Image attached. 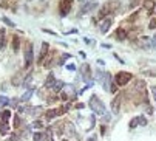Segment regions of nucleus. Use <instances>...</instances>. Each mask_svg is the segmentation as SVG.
Returning a JSON list of instances; mask_svg holds the SVG:
<instances>
[{
  "label": "nucleus",
  "instance_id": "4",
  "mask_svg": "<svg viewBox=\"0 0 156 141\" xmlns=\"http://www.w3.org/2000/svg\"><path fill=\"white\" fill-rule=\"evenodd\" d=\"M118 5H119V2H108V3H107V5H104V8L101 10L99 17H101V19H104V17L108 16L111 11H114V8H118Z\"/></svg>",
  "mask_w": 156,
  "mask_h": 141
},
{
  "label": "nucleus",
  "instance_id": "16",
  "mask_svg": "<svg viewBox=\"0 0 156 141\" xmlns=\"http://www.w3.org/2000/svg\"><path fill=\"white\" fill-rule=\"evenodd\" d=\"M19 48H20V40H19L17 36H14V37H12V50L17 53V51H19Z\"/></svg>",
  "mask_w": 156,
  "mask_h": 141
},
{
  "label": "nucleus",
  "instance_id": "40",
  "mask_svg": "<svg viewBox=\"0 0 156 141\" xmlns=\"http://www.w3.org/2000/svg\"><path fill=\"white\" fill-rule=\"evenodd\" d=\"M153 98H155V101H156V90H153Z\"/></svg>",
  "mask_w": 156,
  "mask_h": 141
},
{
  "label": "nucleus",
  "instance_id": "29",
  "mask_svg": "<svg viewBox=\"0 0 156 141\" xmlns=\"http://www.w3.org/2000/svg\"><path fill=\"white\" fill-rule=\"evenodd\" d=\"M12 84H14V85H20V84H22V81H20V76H19V75H16V76H14V79H12Z\"/></svg>",
  "mask_w": 156,
  "mask_h": 141
},
{
  "label": "nucleus",
  "instance_id": "32",
  "mask_svg": "<svg viewBox=\"0 0 156 141\" xmlns=\"http://www.w3.org/2000/svg\"><path fill=\"white\" fill-rule=\"evenodd\" d=\"M31 81H33V76L29 75V76H26V78H25V82H23V84H25V85H28V84L31 82Z\"/></svg>",
  "mask_w": 156,
  "mask_h": 141
},
{
  "label": "nucleus",
  "instance_id": "7",
  "mask_svg": "<svg viewBox=\"0 0 156 141\" xmlns=\"http://www.w3.org/2000/svg\"><path fill=\"white\" fill-rule=\"evenodd\" d=\"M79 70H81V75H82L83 81H87V79L91 78V68H90L88 64H83V65H81V67H79Z\"/></svg>",
  "mask_w": 156,
  "mask_h": 141
},
{
  "label": "nucleus",
  "instance_id": "3",
  "mask_svg": "<svg viewBox=\"0 0 156 141\" xmlns=\"http://www.w3.org/2000/svg\"><path fill=\"white\" fill-rule=\"evenodd\" d=\"M33 64V45L29 42H26L25 47V68H29Z\"/></svg>",
  "mask_w": 156,
  "mask_h": 141
},
{
  "label": "nucleus",
  "instance_id": "28",
  "mask_svg": "<svg viewBox=\"0 0 156 141\" xmlns=\"http://www.w3.org/2000/svg\"><path fill=\"white\" fill-rule=\"evenodd\" d=\"M47 140L48 141H53V129H47Z\"/></svg>",
  "mask_w": 156,
  "mask_h": 141
},
{
  "label": "nucleus",
  "instance_id": "39",
  "mask_svg": "<svg viewBox=\"0 0 156 141\" xmlns=\"http://www.w3.org/2000/svg\"><path fill=\"white\" fill-rule=\"evenodd\" d=\"M88 141H96V136H91V138H88Z\"/></svg>",
  "mask_w": 156,
  "mask_h": 141
},
{
  "label": "nucleus",
  "instance_id": "26",
  "mask_svg": "<svg viewBox=\"0 0 156 141\" xmlns=\"http://www.w3.org/2000/svg\"><path fill=\"white\" fill-rule=\"evenodd\" d=\"M11 101H10V98H6V96H0V104L2 106H8Z\"/></svg>",
  "mask_w": 156,
  "mask_h": 141
},
{
  "label": "nucleus",
  "instance_id": "41",
  "mask_svg": "<svg viewBox=\"0 0 156 141\" xmlns=\"http://www.w3.org/2000/svg\"><path fill=\"white\" fill-rule=\"evenodd\" d=\"M81 2H85V0H81Z\"/></svg>",
  "mask_w": 156,
  "mask_h": 141
},
{
  "label": "nucleus",
  "instance_id": "15",
  "mask_svg": "<svg viewBox=\"0 0 156 141\" xmlns=\"http://www.w3.org/2000/svg\"><path fill=\"white\" fill-rule=\"evenodd\" d=\"M64 87H65V84L62 82V81H56L54 85H53V92H60Z\"/></svg>",
  "mask_w": 156,
  "mask_h": 141
},
{
  "label": "nucleus",
  "instance_id": "31",
  "mask_svg": "<svg viewBox=\"0 0 156 141\" xmlns=\"http://www.w3.org/2000/svg\"><path fill=\"white\" fill-rule=\"evenodd\" d=\"M85 44H87V45H90V47H94V40H93V39L90 40V39H87V37H85Z\"/></svg>",
  "mask_w": 156,
  "mask_h": 141
},
{
  "label": "nucleus",
  "instance_id": "21",
  "mask_svg": "<svg viewBox=\"0 0 156 141\" xmlns=\"http://www.w3.org/2000/svg\"><path fill=\"white\" fill-rule=\"evenodd\" d=\"M139 124V116H136V118H133V120L130 121V124H128V127L130 129H136V126Z\"/></svg>",
  "mask_w": 156,
  "mask_h": 141
},
{
  "label": "nucleus",
  "instance_id": "35",
  "mask_svg": "<svg viewBox=\"0 0 156 141\" xmlns=\"http://www.w3.org/2000/svg\"><path fill=\"white\" fill-rule=\"evenodd\" d=\"M43 33H47V34H51V36H56V33L54 31H51V30H42Z\"/></svg>",
  "mask_w": 156,
  "mask_h": 141
},
{
  "label": "nucleus",
  "instance_id": "10",
  "mask_svg": "<svg viewBox=\"0 0 156 141\" xmlns=\"http://www.w3.org/2000/svg\"><path fill=\"white\" fill-rule=\"evenodd\" d=\"M139 45L142 48H151V37H145V36H142L139 39Z\"/></svg>",
  "mask_w": 156,
  "mask_h": 141
},
{
  "label": "nucleus",
  "instance_id": "5",
  "mask_svg": "<svg viewBox=\"0 0 156 141\" xmlns=\"http://www.w3.org/2000/svg\"><path fill=\"white\" fill-rule=\"evenodd\" d=\"M111 25H113V20H111L110 17H108V19H104L101 22V25H99V31L102 34H107V33H108V30L111 28Z\"/></svg>",
  "mask_w": 156,
  "mask_h": 141
},
{
  "label": "nucleus",
  "instance_id": "42",
  "mask_svg": "<svg viewBox=\"0 0 156 141\" xmlns=\"http://www.w3.org/2000/svg\"><path fill=\"white\" fill-rule=\"evenodd\" d=\"M0 3H2V0H0Z\"/></svg>",
  "mask_w": 156,
  "mask_h": 141
},
{
  "label": "nucleus",
  "instance_id": "34",
  "mask_svg": "<svg viewBox=\"0 0 156 141\" xmlns=\"http://www.w3.org/2000/svg\"><path fill=\"white\" fill-rule=\"evenodd\" d=\"M151 48H156V36H153V37H151Z\"/></svg>",
  "mask_w": 156,
  "mask_h": 141
},
{
  "label": "nucleus",
  "instance_id": "24",
  "mask_svg": "<svg viewBox=\"0 0 156 141\" xmlns=\"http://www.w3.org/2000/svg\"><path fill=\"white\" fill-rule=\"evenodd\" d=\"M155 5H156V3H155V2H151V0H145V5H144V6L150 11V10H153V8H155Z\"/></svg>",
  "mask_w": 156,
  "mask_h": 141
},
{
  "label": "nucleus",
  "instance_id": "6",
  "mask_svg": "<svg viewBox=\"0 0 156 141\" xmlns=\"http://www.w3.org/2000/svg\"><path fill=\"white\" fill-rule=\"evenodd\" d=\"M96 6H97V3H94V2H87L85 5H82V8H81V11H79V14H77V16H83V14H87V12H90V11L94 10Z\"/></svg>",
  "mask_w": 156,
  "mask_h": 141
},
{
  "label": "nucleus",
  "instance_id": "44",
  "mask_svg": "<svg viewBox=\"0 0 156 141\" xmlns=\"http://www.w3.org/2000/svg\"><path fill=\"white\" fill-rule=\"evenodd\" d=\"M28 2H29V0H28Z\"/></svg>",
  "mask_w": 156,
  "mask_h": 141
},
{
  "label": "nucleus",
  "instance_id": "36",
  "mask_svg": "<svg viewBox=\"0 0 156 141\" xmlns=\"http://www.w3.org/2000/svg\"><path fill=\"white\" fill-rule=\"evenodd\" d=\"M66 68H68L70 71H74V70H76V65H73V64H70V65H66Z\"/></svg>",
  "mask_w": 156,
  "mask_h": 141
},
{
  "label": "nucleus",
  "instance_id": "19",
  "mask_svg": "<svg viewBox=\"0 0 156 141\" xmlns=\"http://www.w3.org/2000/svg\"><path fill=\"white\" fill-rule=\"evenodd\" d=\"M54 82H56V78H54V75H53V73H50V75H48V78H47V82H45V85H47V87H50L51 84L54 85Z\"/></svg>",
  "mask_w": 156,
  "mask_h": 141
},
{
  "label": "nucleus",
  "instance_id": "11",
  "mask_svg": "<svg viewBox=\"0 0 156 141\" xmlns=\"http://www.w3.org/2000/svg\"><path fill=\"white\" fill-rule=\"evenodd\" d=\"M119 104H121V96H116L113 99V102H111V110H113V113L119 112Z\"/></svg>",
  "mask_w": 156,
  "mask_h": 141
},
{
  "label": "nucleus",
  "instance_id": "43",
  "mask_svg": "<svg viewBox=\"0 0 156 141\" xmlns=\"http://www.w3.org/2000/svg\"><path fill=\"white\" fill-rule=\"evenodd\" d=\"M155 11H156V8H155Z\"/></svg>",
  "mask_w": 156,
  "mask_h": 141
},
{
  "label": "nucleus",
  "instance_id": "20",
  "mask_svg": "<svg viewBox=\"0 0 156 141\" xmlns=\"http://www.w3.org/2000/svg\"><path fill=\"white\" fill-rule=\"evenodd\" d=\"M29 127L31 129H43V122L42 121H33Z\"/></svg>",
  "mask_w": 156,
  "mask_h": 141
},
{
  "label": "nucleus",
  "instance_id": "13",
  "mask_svg": "<svg viewBox=\"0 0 156 141\" xmlns=\"http://www.w3.org/2000/svg\"><path fill=\"white\" fill-rule=\"evenodd\" d=\"M116 39H118V40H125V39H127V33H125V30L119 28L118 31H116Z\"/></svg>",
  "mask_w": 156,
  "mask_h": 141
},
{
  "label": "nucleus",
  "instance_id": "23",
  "mask_svg": "<svg viewBox=\"0 0 156 141\" xmlns=\"http://www.w3.org/2000/svg\"><path fill=\"white\" fill-rule=\"evenodd\" d=\"M31 96H33V90H31V88H29V90H28V92H26V93L23 95V96H22V98H20V101H28V99H29Z\"/></svg>",
  "mask_w": 156,
  "mask_h": 141
},
{
  "label": "nucleus",
  "instance_id": "1",
  "mask_svg": "<svg viewBox=\"0 0 156 141\" xmlns=\"http://www.w3.org/2000/svg\"><path fill=\"white\" fill-rule=\"evenodd\" d=\"M90 109L94 113H99V115H104L105 113V106L102 104V101L96 95H91V98H90Z\"/></svg>",
  "mask_w": 156,
  "mask_h": 141
},
{
  "label": "nucleus",
  "instance_id": "30",
  "mask_svg": "<svg viewBox=\"0 0 156 141\" xmlns=\"http://www.w3.org/2000/svg\"><path fill=\"white\" fill-rule=\"evenodd\" d=\"M148 28H150V30H156V19H151V20H150Z\"/></svg>",
  "mask_w": 156,
  "mask_h": 141
},
{
  "label": "nucleus",
  "instance_id": "25",
  "mask_svg": "<svg viewBox=\"0 0 156 141\" xmlns=\"http://www.w3.org/2000/svg\"><path fill=\"white\" fill-rule=\"evenodd\" d=\"M10 116H11V112H10V110H5V112L2 113V120L5 121V122H6L8 120H10Z\"/></svg>",
  "mask_w": 156,
  "mask_h": 141
},
{
  "label": "nucleus",
  "instance_id": "14",
  "mask_svg": "<svg viewBox=\"0 0 156 141\" xmlns=\"http://www.w3.org/2000/svg\"><path fill=\"white\" fill-rule=\"evenodd\" d=\"M59 113H62L60 110H56V109H51V110H48L47 113H45V116L48 118V120H53L54 116H57Z\"/></svg>",
  "mask_w": 156,
  "mask_h": 141
},
{
  "label": "nucleus",
  "instance_id": "37",
  "mask_svg": "<svg viewBox=\"0 0 156 141\" xmlns=\"http://www.w3.org/2000/svg\"><path fill=\"white\" fill-rule=\"evenodd\" d=\"M19 124H20V120H19V118H17V116H16V120H14V126L17 127Z\"/></svg>",
  "mask_w": 156,
  "mask_h": 141
},
{
  "label": "nucleus",
  "instance_id": "2",
  "mask_svg": "<svg viewBox=\"0 0 156 141\" xmlns=\"http://www.w3.org/2000/svg\"><path fill=\"white\" fill-rule=\"evenodd\" d=\"M131 79H133V75L128 73V71H119V73H116V78H114L118 85H125V84L130 82Z\"/></svg>",
  "mask_w": 156,
  "mask_h": 141
},
{
  "label": "nucleus",
  "instance_id": "22",
  "mask_svg": "<svg viewBox=\"0 0 156 141\" xmlns=\"http://www.w3.org/2000/svg\"><path fill=\"white\" fill-rule=\"evenodd\" d=\"M2 22H3L5 25L11 26V28H14V26H16V24H14V22H12L11 19H8V17H2Z\"/></svg>",
  "mask_w": 156,
  "mask_h": 141
},
{
  "label": "nucleus",
  "instance_id": "9",
  "mask_svg": "<svg viewBox=\"0 0 156 141\" xmlns=\"http://www.w3.org/2000/svg\"><path fill=\"white\" fill-rule=\"evenodd\" d=\"M71 10V0H64V3H62V10H60V14L62 16H66Z\"/></svg>",
  "mask_w": 156,
  "mask_h": 141
},
{
  "label": "nucleus",
  "instance_id": "18",
  "mask_svg": "<svg viewBox=\"0 0 156 141\" xmlns=\"http://www.w3.org/2000/svg\"><path fill=\"white\" fill-rule=\"evenodd\" d=\"M8 132H10V126H8L6 122H2V124H0V133H2V135H6Z\"/></svg>",
  "mask_w": 156,
  "mask_h": 141
},
{
  "label": "nucleus",
  "instance_id": "8",
  "mask_svg": "<svg viewBox=\"0 0 156 141\" xmlns=\"http://www.w3.org/2000/svg\"><path fill=\"white\" fill-rule=\"evenodd\" d=\"M48 44L47 42H42V47H40V54H39V62H43V59L47 57V54H48Z\"/></svg>",
  "mask_w": 156,
  "mask_h": 141
},
{
  "label": "nucleus",
  "instance_id": "27",
  "mask_svg": "<svg viewBox=\"0 0 156 141\" xmlns=\"http://www.w3.org/2000/svg\"><path fill=\"white\" fill-rule=\"evenodd\" d=\"M33 140H34V141H42V140H43V135L40 133V132H36L34 136H33Z\"/></svg>",
  "mask_w": 156,
  "mask_h": 141
},
{
  "label": "nucleus",
  "instance_id": "12",
  "mask_svg": "<svg viewBox=\"0 0 156 141\" xmlns=\"http://www.w3.org/2000/svg\"><path fill=\"white\" fill-rule=\"evenodd\" d=\"M6 47V34L5 30H0V50H5Z\"/></svg>",
  "mask_w": 156,
  "mask_h": 141
},
{
  "label": "nucleus",
  "instance_id": "17",
  "mask_svg": "<svg viewBox=\"0 0 156 141\" xmlns=\"http://www.w3.org/2000/svg\"><path fill=\"white\" fill-rule=\"evenodd\" d=\"M65 129H66V135H70V136H73L76 132H74V126L71 124V122H66L65 124Z\"/></svg>",
  "mask_w": 156,
  "mask_h": 141
},
{
  "label": "nucleus",
  "instance_id": "33",
  "mask_svg": "<svg viewBox=\"0 0 156 141\" xmlns=\"http://www.w3.org/2000/svg\"><path fill=\"white\" fill-rule=\"evenodd\" d=\"M139 124H141V126H145V124H147V120H145L144 116H139Z\"/></svg>",
  "mask_w": 156,
  "mask_h": 141
},
{
  "label": "nucleus",
  "instance_id": "38",
  "mask_svg": "<svg viewBox=\"0 0 156 141\" xmlns=\"http://www.w3.org/2000/svg\"><path fill=\"white\" fill-rule=\"evenodd\" d=\"M105 132H107V130H105V126H102V127H101V133L105 135Z\"/></svg>",
  "mask_w": 156,
  "mask_h": 141
}]
</instances>
